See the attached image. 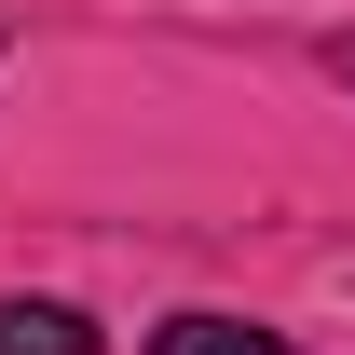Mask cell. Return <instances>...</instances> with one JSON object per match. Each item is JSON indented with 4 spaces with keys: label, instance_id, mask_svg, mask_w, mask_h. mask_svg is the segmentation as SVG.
Masks as SVG:
<instances>
[{
    "label": "cell",
    "instance_id": "cell-1",
    "mask_svg": "<svg viewBox=\"0 0 355 355\" xmlns=\"http://www.w3.org/2000/svg\"><path fill=\"white\" fill-rule=\"evenodd\" d=\"M0 355H96V328L69 301H0Z\"/></svg>",
    "mask_w": 355,
    "mask_h": 355
},
{
    "label": "cell",
    "instance_id": "cell-2",
    "mask_svg": "<svg viewBox=\"0 0 355 355\" xmlns=\"http://www.w3.org/2000/svg\"><path fill=\"white\" fill-rule=\"evenodd\" d=\"M150 355H287V342H273V328H246V314H178Z\"/></svg>",
    "mask_w": 355,
    "mask_h": 355
}]
</instances>
